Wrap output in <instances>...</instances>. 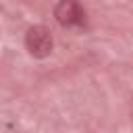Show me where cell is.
<instances>
[{"label": "cell", "mask_w": 133, "mask_h": 133, "mask_svg": "<svg viewBox=\"0 0 133 133\" xmlns=\"http://www.w3.org/2000/svg\"><path fill=\"white\" fill-rule=\"evenodd\" d=\"M25 46L33 58H48L52 52V46H54L48 27H44V25L29 27L25 33Z\"/></svg>", "instance_id": "6da1fadb"}, {"label": "cell", "mask_w": 133, "mask_h": 133, "mask_svg": "<svg viewBox=\"0 0 133 133\" xmlns=\"http://www.w3.org/2000/svg\"><path fill=\"white\" fill-rule=\"evenodd\" d=\"M54 17L62 27H83L85 25V10L77 0H58L54 8Z\"/></svg>", "instance_id": "7a4b0ae2"}]
</instances>
